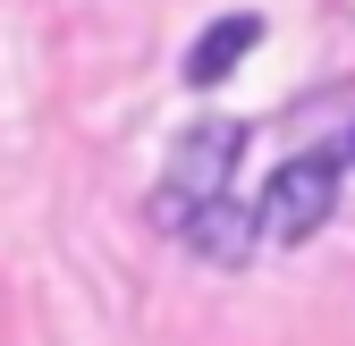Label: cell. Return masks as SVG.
<instances>
[{
	"instance_id": "cell-1",
	"label": "cell",
	"mask_w": 355,
	"mask_h": 346,
	"mask_svg": "<svg viewBox=\"0 0 355 346\" xmlns=\"http://www.w3.org/2000/svg\"><path fill=\"white\" fill-rule=\"evenodd\" d=\"M237 152H245V127H237V118H195L187 136H178V152H169V178H161V194H153V220H161V228H178L195 203L229 194Z\"/></svg>"
},
{
	"instance_id": "cell-5",
	"label": "cell",
	"mask_w": 355,
	"mask_h": 346,
	"mask_svg": "<svg viewBox=\"0 0 355 346\" xmlns=\"http://www.w3.org/2000/svg\"><path fill=\"white\" fill-rule=\"evenodd\" d=\"M338 161H355V136H347V152H338Z\"/></svg>"
},
{
	"instance_id": "cell-2",
	"label": "cell",
	"mask_w": 355,
	"mask_h": 346,
	"mask_svg": "<svg viewBox=\"0 0 355 346\" xmlns=\"http://www.w3.org/2000/svg\"><path fill=\"white\" fill-rule=\"evenodd\" d=\"M338 152H296V161H279V178L262 186V203H254V220H262V237L271 245H304L322 220H330V203H338Z\"/></svg>"
},
{
	"instance_id": "cell-3",
	"label": "cell",
	"mask_w": 355,
	"mask_h": 346,
	"mask_svg": "<svg viewBox=\"0 0 355 346\" xmlns=\"http://www.w3.org/2000/svg\"><path fill=\"white\" fill-rule=\"evenodd\" d=\"M178 237H187L211 271H245V262H254V245H262V220H254V203L211 194V203H195L187 220H178Z\"/></svg>"
},
{
	"instance_id": "cell-4",
	"label": "cell",
	"mask_w": 355,
	"mask_h": 346,
	"mask_svg": "<svg viewBox=\"0 0 355 346\" xmlns=\"http://www.w3.org/2000/svg\"><path fill=\"white\" fill-rule=\"evenodd\" d=\"M254 42H262V17H254V9L211 17V26L195 34V51H187V84H220V76H229V68L254 51Z\"/></svg>"
}]
</instances>
